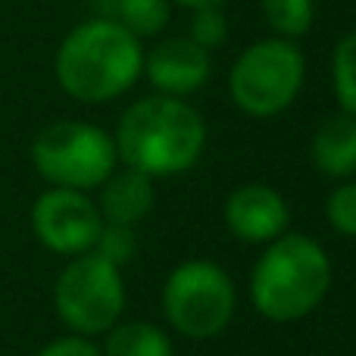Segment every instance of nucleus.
<instances>
[{
  "instance_id": "4",
  "label": "nucleus",
  "mask_w": 356,
  "mask_h": 356,
  "mask_svg": "<svg viewBox=\"0 0 356 356\" xmlns=\"http://www.w3.org/2000/svg\"><path fill=\"white\" fill-rule=\"evenodd\" d=\"M307 75L300 47L288 38H263L244 47L228 72V97L253 119L282 116L297 100Z\"/></svg>"
},
{
  "instance_id": "10",
  "label": "nucleus",
  "mask_w": 356,
  "mask_h": 356,
  "mask_svg": "<svg viewBox=\"0 0 356 356\" xmlns=\"http://www.w3.org/2000/svg\"><path fill=\"white\" fill-rule=\"evenodd\" d=\"M291 222V209L284 197L269 184H241L225 200V225L238 241L247 244H269L284 234Z\"/></svg>"
},
{
  "instance_id": "12",
  "label": "nucleus",
  "mask_w": 356,
  "mask_h": 356,
  "mask_svg": "<svg viewBox=\"0 0 356 356\" xmlns=\"http://www.w3.org/2000/svg\"><path fill=\"white\" fill-rule=\"evenodd\" d=\"M313 166L328 178H350L356 172V116L334 113L322 119L309 144Z\"/></svg>"
},
{
  "instance_id": "1",
  "label": "nucleus",
  "mask_w": 356,
  "mask_h": 356,
  "mask_svg": "<svg viewBox=\"0 0 356 356\" xmlns=\"http://www.w3.org/2000/svg\"><path fill=\"white\" fill-rule=\"evenodd\" d=\"M141 72V38L106 16L75 25L54 56L56 81L79 104H110L131 91Z\"/></svg>"
},
{
  "instance_id": "19",
  "label": "nucleus",
  "mask_w": 356,
  "mask_h": 356,
  "mask_svg": "<svg viewBox=\"0 0 356 356\" xmlns=\"http://www.w3.org/2000/svg\"><path fill=\"white\" fill-rule=\"evenodd\" d=\"M325 216L334 232L347 234V238H356V181L338 184V188L328 194Z\"/></svg>"
},
{
  "instance_id": "6",
  "label": "nucleus",
  "mask_w": 356,
  "mask_h": 356,
  "mask_svg": "<svg viewBox=\"0 0 356 356\" xmlns=\"http://www.w3.org/2000/svg\"><path fill=\"white\" fill-rule=\"evenodd\" d=\"M234 284L222 266L209 259H188L169 272L163 284V313L178 334L209 341L228 328L234 316Z\"/></svg>"
},
{
  "instance_id": "13",
  "label": "nucleus",
  "mask_w": 356,
  "mask_h": 356,
  "mask_svg": "<svg viewBox=\"0 0 356 356\" xmlns=\"http://www.w3.org/2000/svg\"><path fill=\"white\" fill-rule=\"evenodd\" d=\"M104 356H172V341L154 322H125L110 328Z\"/></svg>"
},
{
  "instance_id": "17",
  "label": "nucleus",
  "mask_w": 356,
  "mask_h": 356,
  "mask_svg": "<svg viewBox=\"0 0 356 356\" xmlns=\"http://www.w3.org/2000/svg\"><path fill=\"white\" fill-rule=\"evenodd\" d=\"M94 253H100L104 259H110L113 266L122 269L125 263H131V257L138 253V234L135 225H119V222H104L100 234L91 247Z\"/></svg>"
},
{
  "instance_id": "16",
  "label": "nucleus",
  "mask_w": 356,
  "mask_h": 356,
  "mask_svg": "<svg viewBox=\"0 0 356 356\" xmlns=\"http://www.w3.org/2000/svg\"><path fill=\"white\" fill-rule=\"evenodd\" d=\"M332 88L341 110L356 116V31H347L332 54Z\"/></svg>"
},
{
  "instance_id": "11",
  "label": "nucleus",
  "mask_w": 356,
  "mask_h": 356,
  "mask_svg": "<svg viewBox=\"0 0 356 356\" xmlns=\"http://www.w3.org/2000/svg\"><path fill=\"white\" fill-rule=\"evenodd\" d=\"M156 200L154 178L125 166L122 172L113 169L110 178L100 184V216L104 222H119V225H138L150 216Z\"/></svg>"
},
{
  "instance_id": "21",
  "label": "nucleus",
  "mask_w": 356,
  "mask_h": 356,
  "mask_svg": "<svg viewBox=\"0 0 356 356\" xmlns=\"http://www.w3.org/2000/svg\"><path fill=\"white\" fill-rule=\"evenodd\" d=\"M169 3H178L184 10H200V6H222L225 0H169Z\"/></svg>"
},
{
  "instance_id": "2",
  "label": "nucleus",
  "mask_w": 356,
  "mask_h": 356,
  "mask_svg": "<svg viewBox=\"0 0 356 356\" xmlns=\"http://www.w3.org/2000/svg\"><path fill=\"white\" fill-rule=\"evenodd\" d=\"M113 144L129 169L150 178H169L188 172L200 160L207 147V125L181 97L150 94L122 113Z\"/></svg>"
},
{
  "instance_id": "9",
  "label": "nucleus",
  "mask_w": 356,
  "mask_h": 356,
  "mask_svg": "<svg viewBox=\"0 0 356 356\" xmlns=\"http://www.w3.org/2000/svg\"><path fill=\"white\" fill-rule=\"evenodd\" d=\"M213 72V56L209 50L197 47L188 35L163 38L150 54H144V75L156 88V94L166 97H188L200 91Z\"/></svg>"
},
{
  "instance_id": "20",
  "label": "nucleus",
  "mask_w": 356,
  "mask_h": 356,
  "mask_svg": "<svg viewBox=\"0 0 356 356\" xmlns=\"http://www.w3.org/2000/svg\"><path fill=\"white\" fill-rule=\"evenodd\" d=\"M38 356H104L85 334H69V338H60V341H50Z\"/></svg>"
},
{
  "instance_id": "14",
  "label": "nucleus",
  "mask_w": 356,
  "mask_h": 356,
  "mask_svg": "<svg viewBox=\"0 0 356 356\" xmlns=\"http://www.w3.org/2000/svg\"><path fill=\"white\" fill-rule=\"evenodd\" d=\"M106 6V19H116L135 38H156L172 16L169 0H110Z\"/></svg>"
},
{
  "instance_id": "18",
  "label": "nucleus",
  "mask_w": 356,
  "mask_h": 356,
  "mask_svg": "<svg viewBox=\"0 0 356 356\" xmlns=\"http://www.w3.org/2000/svg\"><path fill=\"white\" fill-rule=\"evenodd\" d=\"M191 29H188V38L203 50H219L225 47L228 41V19L222 13V6H200V10H191Z\"/></svg>"
},
{
  "instance_id": "3",
  "label": "nucleus",
  "mask_w": 356,
  "mask_h": 356,
  "mask_svg": "<svg viewBox=\"0 0 356 356\" xmlns=\"http://www.w3.org/2000/svg\"><path fill=\"white\" fill-rule=\"evenodd\" d=\"M332 263L307 234H278L250 272V300L272 322H297L328 294Z\"/></svg>"
},
{
  "instance_id": "15",
  "label": "nucleus",
  "mask_w": 356,
  "mask_h": 356,
  "mask_svg": "<svg viewBox=\"0 0 356 356\" xmlns=\"http://www.w3.org/2000/svg\"><path fill=\"white\" fill-rule=\"evenodd\" d=\"M263 19L275 38H288L297 41L313 29L316 19V0H259Z\"/></svg>"
},
{
  "instance_id": "5",
  "label": "nucleus",
  "mask_w": 356,
  "mask_h": 356,
  "mask_svg": "<svg viewBox=\"0 0 356 356\" xmlns=\"http://www.w3.org/2000/svg\"><path fill=\"white\" fill-rule=\"evenodd\" d=\"M116 144L100 125L63 119L50 122L31 141V163L54 188L91 191L116 169Z\"/></svg>"
},
{
  "instance_id": "7",
  "label": "nucleus",
  "mask_w": 356,
  "mask_h": 356,
  "mask_svg": "<svg viewBox=\"0 0 356 356\" xmlns=\"http://www.w3.org/2000/svg\"><path fill=\"white\" fill-rule=\"evenodd\" d=\"M54 303L60 319L75 334L110 332L125 309L122 272L94 250L79 253L56 278Z\"/></svg>"
},
{
  "instance_id": "8",
  "label": "nucleus",
  "mask_w": 356,
  "mask_h": 356,
  "mask_svg": "<svg viewBox=\"0 0 356 356\" xmlns=\"http://www.w3.org/2000/svg\"><path fill=\"white\" fill-rule=\"evenodd\" d=\"M104 225L97 203L75 188H50L31 207V228L47 250L79 257L94 247Z\"/></svg>"
}]
</instances>
